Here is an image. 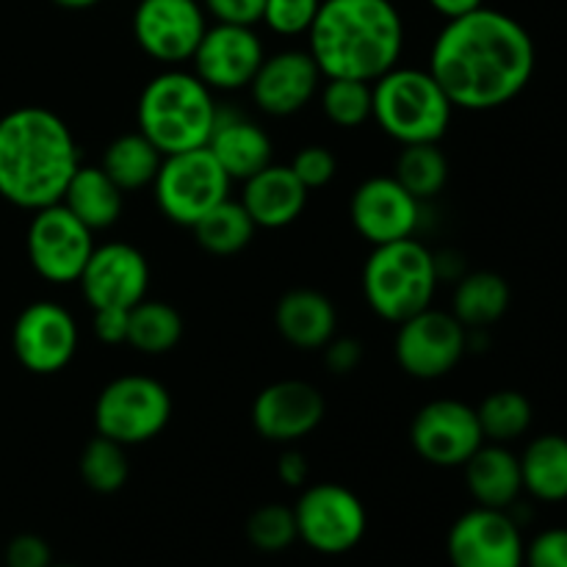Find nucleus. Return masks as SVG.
I'll use <instances>...</instances> for the list:
<instances>
[{
    "label": "nucleus",
    "instance_id": "13",
    "mask_svg": "<svg viewBox=\"0 0 567 567\" xmlns=\"http://www.w3.org/2000/svg\"><path fill=\"white\" fill-rule=\"evenodd\" d=\"M452 567H524L526 543L509 509L474 507L449 529Z\"/></svg>",
    "mask_w": 567,
    "mask_h": 567
},
{
    "label": "nucleus",
    "instance_id": "11",
    "mask_svg": "<svg viewBox=\"0 0 567 567\" xmlns=\"http://www.w3.org/2000/svg\"><path fill=\"white\" fill-rule=\"evenodd\" d=\"M396 327L393 352L404 374L415 380H441L468 352V327L460 324L452 310L426 308Z\"/></svg>",
    "mask_w": 567,
    "mask_h": 567
},
{
    "label": "nucleus",
    "instance_id": "46",
    "mask_svg": "<svg viewBox=\"0 0 567 567\" xmlns=\"http://www.w3.org/2000/svg\"><path fill=\"white\" fill-rule=\"evenodd\" d=\"M50 567H75V565H50Z\"/></svg>",
    "mask_w": 567,
    "mask_h": 567
},
{
    "label": "nucleus",
    "instance_id": "17",
    "mask_svg": "<svg viewBox=\"0 0 567 567\" xmlns=\"http://www.w3.org/2000/svg\"><path fill=\"white\" fill-rule=\"evenodd\" d=\"M421 199H415L393 175L369 177L360 183L349 203V216L360 238L380 244L413 238L421 227Z\"/></svg>",
    "mask_w": 567,
    "mask_h": 567
},
{
    "label": "nucleus",
    "instance_id": "44",
    "mask_svg": "<svg viewBox=\"0 0 567 567\" xmlns=\"http://www.w3.org/2000/svg\"><path fill=\"white\" fill-rule=\"evenodd\" d=\"M432 6V11H437L446 20H457V17L471 14V11L482 9L485 0H426Z\"/></svg>",
    "mask_w": 567,
    "mask_h": 567
},
{
    "label": "nucleus",
    "instance_id": "43",
    "mask_svg": "<svg viewBox=\"0 0 567 567\" xmlns=\"http://www.w3.org/2000/svg\"><path fill=\"white\" fill-rule=\"evenodd\" d=\"M308 457H305L302 452H297V449H288V452H282L280 460H277V476H280V482H286L288 487H302L305 482H308Z\"/></svg>",
    "mask_w": 567,
    "mask_h": 567
},
{
    "label": "nucleus",
    "instance_id": "21",
    "mask_svg": "<svg viewBox=\"0 0 567 567\" xmlns=\"http://www.w3.org/2000/svg\"><path fill=\"white\" fill-rule=\"evenodd\" d=\"M308 188L299 183L291 166L269 164L266 169L255 172L244 181L241 205L247 208L255 227L264 230H280L293 225L308 205Z\"/></svg>",
    "mask_w": 567,
    "mask_h": 567
},
{
    "label": "nucleus",
    "instance_id": "3",
    "mask_svg": "<svg viewBox=\"0 0 567 567\" xmlns=\"http://www.w3.org/2000/svg\"><path fill=\"white\" fill-rule=\"evenodd\" d=\"M404 22L391 0H321L308 53L324 78L374 83L399 64Z\"/></svg>",
    "mask_w": 567,
    "mask_h": 567
},
{
    "label": "nucleus",
    "instance_id": "26",
    "mask_svg": "<svg viewBox=\"0 0 567 567\" xmlns=\"http://www.w3.org/2000/svg\"><path fill=\"white\" fill-rule=\"evenodd\" d=\"M524 491L543 504L567 502V437L540 435L520 454Z\"/></svg>",
    "mask_w": 567,
    "mask_h": 567
},
{
    "label": "nucleus",
    "instance_id": "41",
    "mask_svg": "<svg viewBox=\"0 0 567 567\" xmlns=\"http://www.w3.org/2000/svg\"><path fill=\"white\" fill-rule=\"evenodd\" d=\"M321 352H324V365L336 377L352 374L363 363V343L354 338H332Z\"/></svg>",
    "mask_w": 567,
    "mask_h": 567
},
{
    "label": "nucleus",
    "instance_id": "31",
    "mask_svg": "<svg viewBox=\"0 0 567 567\" xmlns=\"http://www.w3.org/2000/svg\"><path fill=\"white\" fill-rule=\"evenodd\" d=\"M399 183L413 194L415 199L426 203V199L437 197L449 181V158L437 142L430 144H404L402 153L396 158V172H393Z\"/></svg>",
    "mask_w": 567,
    "mask_h": 567
},
{
    "label": "nucleus",
    "instance_id": "15",
    "mask_svg": "<svg viewBox=\"0 0 567 567\" xmlns=\"http://www.w3.org/2000/svg\"><path fill=\"white\" fill-rule=\"evenodd\" d=\"M205 28L199 0H138L133 11V37L150 59L161 64L192 61Z\"/></svg>",
    "mask_w": 567,
    "mask_h": 567
},
{
    "label": "nucleus",
    "instance_id": "10",
    "mask_svg": "<svg viewBox=\"0 0 567 567\" xmlns=\"http://www.w3.org/2000/svg\"><path fill=\"white\" fill-rule=\"evenodd\" d=\"M25 249L31 269L42 280L66 286L81 280L94 252V233L83 225L64 203L33 210L25 233Z\"/></svg>",
    "mask_w": 567,
    "mask_h": 567
},
{
    "label": "nucleus",
    "instance_id": "28",
    "mask_svg": "<svg viewBox=\"0 0 567 567\" xmlns=\"http://www.w3.org/2000/svg\"><path fill=\"white\" fill-rule=\"evenodd\" d=\"M164 155L158 153L153 142L142 133H122L105 147L103 169L122 192H138V188L153 186L155 175L161 169Z\"/></svg>",
    "mask_w": 567,
    "mask_h": 567
},
{
    "label": "nucleus",
    "instance_id": "9",
    "mask_svg": "<svg viewBox=\"0 0 567 567\" xmlns=\"http://www.w3.org/2000/svg\"><path fill=\"white\" fill-rule=\"evenodd\" d=\"M299 540L316 554L341 557L360 546L369 529V515L363 502L349 487L336 482L305 487L293 504Z\"/></svg>",
    "mask_w": 567,
    "mask_h": 567
},
{
    "label": "nucleus",
    "instance_id": "6",
    "mask_svg": "<svg viewBox=\"0 0 567 567\" xmlns=\"http://www.w3.org/2000/svg\"><path fill=\"white\" fill-rule=\"evenodd\" d=\"M435 252L415 238L380 244L363 266V297L382 321L402 324L410 316L432 308L437 293Z\"/></svg>",
    "mask_w": 567,
    "mask_h": 567
},
{
    "label": "nucleus",
    "instance_id": "20",
    "mask_svg": "<svg viewBox=\"0 0 567 567\" xmlns=\"http://www.w3.org/2000/svg\"><path fill=\"white\" fill-rule=\"evenodd\" d=\"M321 78L324 75L308 50H280L266 55L249 92L264 114L293 116L319 94Z\"/></svg>",
    "mask_w": 567,
    "mask_h": 567
},
{
    "label": "nucleus",
    "instance_id": "35",
    "mask_svg": "<svg viewBox=\"0 0 567 567\" xmlns=\"http://www.w3.org/2000/svg\"><path fill=\"white\" fill-rule=\"evenodd\" d=\"M247 540L264 554H280L299 540L293 507L264 504L247 520Z\"/></svg>",
    "mask_w": 567,
    "mask_h": 567
},
{
    "label": "nucleus",
    "instance_id": "34",
    "mask_svg": "<svg viewBox=\"0 0 567 567\" xmlns=\"http://www.w3.org/2000/svg\"><path fill=\"white\" fill-rule=\"evenodd\" d=\"M321 111L338 127H360L371 120V83L354 78H327L321 86Z\"/></svg>",
    "mask_w": 567,
    "mask_h": 567
},
{
    "label": "nucleus",
    "instance_id": "36",
    "mask_svg": "<svg viewBox=\"0 0 567 567\" xmlns=\"http://www.w3.org/2000/svg\"><path fill=\"white\" fill-rule=\"evenodd\" d=\"M321 0H266L264 20L277 37H302L310 31Z\"/></svg>",
    "mask_w": 567,
    "mask_h": 567
},
{
    "label": "nucleus",
    "instance_id": "39",
    "mask_svg": "<svg viewBox=\"0 0 567 567\" xmlns=\"http://www.w3.org/2000/svg\"><path fill=\"white\" fill-rule=\"evenodd\" d=\"M53 565V551L48 540L39 535H17L6 546L3 567H50Z\"/></svg>",
    "mask_w": 567,
    "mask_h": 567
},
{
    "label": "nucleus",
    "instance_id": "7",
    "mask_svg": "<svg viewBox=\"0 0 567 567\" xmlns=\"http://www.w3.org/2000/svg\"><path fill=\"white\" fill-rule=\"evenodd\" d=\"M172 421V396L158 380L125 374L111 380L94 402V430L122 446L155 441Z\"/></svg>",
    "mask_w": 567,
    "mask_h": 567
},
{
    "label": "nucleus",
    "instance_id": "33",
    "mask_svg": "<svg viewBox=\"0 0 567 567\" xmlns=\"http://www.w3.org/2000/svg\"><path fill=\"white\" fill-rule=\"evenodd\" d=\"M78 471H81V480L89 491L111 496V493L122 491L127 485V476H131L127 446L103 435L92 437L83 446L81 460H78Z\"/></svg>",
    "mask_w": 567,
    "mask_h": 567
},
{
    "label": "nucleus",
    "instance_id": "37",
    "mask_svg": "<svg viewBox=\"0 0 567 567\" xmlns=\"http://www.w3.org/2000/svg\"><path fill=\"white\" fill-rule=\"evenodd\" d=\"M288 166H291V172L299 177V183H302L308 192L324 188L327 183H332V177H336L338 172L336 155H332V150L321 147V144H308V147H302L293 155Z\"/></svg>",
    "mask_w": 567,
    "mask_h": 567
},
{
    "label": "nucleus",
    "instance_id": "32",
    "mask_svg": "<svg viewBox=\"0 0 567 567\" xmlns=\"http://www.w3.org/2000/svg\"><path fill=\"white\" fill-rule=\"evenodd\" d=\"M476 419H480L482 435L487 443H513L529 432L535 410L532 402L520 391H493L482 399L476 408Z\"/></svg>",
    "mask_w": 567,
    "mask_h": 567
},
{
    "label": "nucleus",
    "instance_id": "45",
    "mask_svg": "<svg viewBox=\"0 0 567 567\" xmlns=\"http://www.w3.org/2000/svg\"><path fill=\"white\" fill-rule=\"evenodd\" d=\"M55 6H61V9H70V11H83V9H92V6H97L100 0H53Z\"/></svg>",
    "mask_w": 567,
    "mask_h": 567
},
{
    "label": "nucleus",
    "instance_id": "8",
    "mask_svg": "<svg viewBox=\"0 0 567 567\" xmlns=\"http://www.w3.org/2000/svg\"><path fill=\"white\" fill-rule=\"evenodd\" d=\"M230 175L208 147L164 155L155 175V203L161 214L181 227H194L230 194Z\"/></svg>",
    "mask_w": 567,
    "mask_h": 567
},
{
    "label": "nucleus",
    "instance_id": "1",
    "mask_svg": "<svg viewBox=\"0 0 567 567\" xmlns=\"http://www.w3.org/2000/svg\"><path fill=\"white\" fill-rule=\"evenodd\" d=\"M535 39L515 17L496 9L446 20L426 70L435 75L454 109L493 111L513 103L535 75Z\"/></svg>",
    "mask_w": 567,
    "mask_h": 567
},
{
    "label": "nucleus",
    "instance_id": "12",
    "mask_svg": "<svg viewBox=\"0 0 567 567\" xmlns=\"http://www.w3.org/2000/svg\"><path fill=\"white\" fill-rule=\"evenodd\" d=\"M17 363L37 377L64 371L78 352L75 316L53 299L25 305L11 327Z\"/></svg>",
    "mask_w": 567,
    "mask_h": 567
},
{
    "label": "nucleus",
    "instance_id": "4",
    "mask_svg": "<svg viewBox=\"0 0 567 567\" xmlns=\"http://www.w3.org/2000/svg\"><path fill=\"white\" fill-rule=\"evenodd\" d=\"M219 116L214 92L194 72L166 70L150 78L136 109L138 133L158 147L161 155L208 147Z\"/></svg>",
    "mask_w": 567,
    "mask_h": 567
},
{
    "label": "nucleus",
    "instance_id": "40",
    "mask_svg": "<svg viewBox=\"0 0 567 567\" xmlns=\"http://www.w3.org/2000/svg\"><path fill=\"white\" fill-rule=\"evenodd\" d=\"M266 0H203V9L216 22H230V25L255 28L264 20Z\"/></svg>",
    "mask_w": 567,
    "mask_h": 567
},
{
    "label": "nucleus",
    "instance_id": "14",
    "mask_svg": "<svg viewBox=\"0 0 567 567\" xmlns=\"http://www.w3.org/2000/svg\"><path fill=\"white\" fill-rule=\"evenodd\" d=\"M410 443L424 463L437 468H463L485 443L476 408L457 399H435L415 413Z\"/></svg>",
    "mask_w": 567,
    "mask_h": 567
},
{
    "label": "nucleus",
    "instance_id": "42",
    "mask_svg": "<svg viewBox=\"0 0 567 567\" xmlns=\"http://www.w3.org/2000/svg\"><path fill=\"white\" fill-rule=\"evenodd\" d=\"M92 330L97 336V341L111 343V347H120V343H127V316L131 310L125 308H100L92 310Z\"/></svg>",
    "mask_w": 567,
    "mask_h": 567
},
{
    "label": "nucleus",
    "instance_id": "23",
    "mask_svg": "<svg viewBox=\"0 0 567 567\" xmlns=\"http://www.w3.org/2000/svg\"><path fill=\"white\" fill-rule=\"evenodd\" d=\"M208 150L219 161L221 169L230 175V181H247L271 164L269 133L247 114H236V111L219 109Z\"/></svg>",
    "mask_w": 567,
    "mask_h": 567
},
{
    "label": "nucleus",
    "instance_id": "16",
    "mask_svg": "<svg viewBox=\"0 0 567 567\" xmlns=\"http://www.w3.org/2000/svg\"><path fill=\"white\" fill-rule=\"evenodd\" d=\"M264 59L266 50L255 28L216 22V25L205 28L192 55V64L194 75L210 92H238V89H249Z\"/></svg>",
    "mask_w": 567,
    "mask_h": 567
},
{
    "label": "nucleus",
    "instance_id": "5",
    "mask_svg": "<svg viewBox=\"0 0 567 567\" xmlns=\"http://www.w3.org/2000/svg\"><path fill=\"white\" fill-rule=\"evenodd\" d=\"M454 105L430 70L393 66L371 83V116L385 136L404 144L441 142Z\"/></svg>",
    "mask_w": 567,
    "mask_h": 567
},
{
    "label": "nucleus",
    "instance_id": "18",
    "mask_svg": "<svg viewBox=\"0 0 567 567\" xmlns=\"http://www.w3.org/2000/svg\"><path fill=\"white\" fill-rule=\"evenodd\" d=\"M81 291L89 308H125L131 310L147 299L150 264L136 247L122 241L94 247L86 269L81 275Z\"/></svg>",
    "mask_w": 567,
    "mask_h": 567
},
{
    "label": "nucleus",
    "instance_id": "2",
    "mask_svg": "<svg viewBox=\"0 0 567 567\" xmlns=\"http://www.w3.org/2000/svg\"><path fill=\"white\" fill-rule=\"evenodd\" d=\"M81 166L70 125L42 105H20L0 116V197L22 210L61 203Z\"/></svg>",
    "mask_w": 567,
    "mask_h": 567
},
{
    "label": "nucleus",
    "instance_id": "25",
    "mask_svg": "<svg viewBox=\"0 0 567 567\" xmlns=\"http://www.w3.org/2000/svg\"><path fill=\"white\" fill-rule=\"evenodd\" d=\"M61 203L72 210V216L83 221L92 233L109 230L120 221L125 208V192L105 175L103 166H78Z\"/></svg>",
    "mask_w": 567,
    "mask_h": 567
},
{
    "label": "nucleus",
    "instance_id": "24",
    "mask_svg": "<svg viewBox=\"0 0 567 567\" xmlns=\"http://www.w3.org/2000/svg\"><path fill=\"white\" fill-rule=\"evenodd\" d=\"M465 468V485L474 496L476 507L509 509L524 493V480H520V460L518 454L509 452L504 443H482L471 454Z\"/></svg>",
    "mask_w": 567,
    "mask_h": 567
},
{
    "label": "nucleus",
    "instance_id": "27",
    "mask_svg": "<svg viewBox=\"0 0 567 567\" xmlns=\"http://www.w3.org/2000/svg\"><path fill=\"white\" fill-rule=\"evenodd\" d=\"M509 282L496 271H468L457 280L452 313L468 330H487L509 310Z\"/></svg>",
    "mask_w": 567,
    "mask_h": 567
},
{
    "label": "nucleus",
    "instance_id": "38",
    "mask_svg": "<svg viewBox=\"0 0 567 567\" xmlns=\"http://www.w3.org/2000/svg\"><path fill=\"white\" fill-rule=\"evenodd\" d=\"M524 567H567V529H546L526 546Z\"/></svg>",
    "mask_w": 567,
    "mask_h": 567
},
{
    "label": "nucleus",
    "instance_id": "19",
    "mask_svg": "<svg viewBox=\"0 0 567 567\" xmlns=\"http://www.w3.org/2000/svg\"><path fill=\"white\" fill-rule=\"evenodd\" d=\"M327 402L316 385L305 380H280L266 385L252 402V426L271 443H297L319 430Z\"/></svg>",
    "mask_w": 567,
    "mask_h": 567
},
{
    "label": "nucleus",
    "instance_id": "22",
    "mask_svg": "<svg viewBox=\"0 0 567 567\" xmlns=\"http://www.w3.org/2000/svg\"><path fill=\"white\" fill-rule=\"evenodd\" d=\"M275 327L293 349L316 352L336 338L338 310L332 299L316 288H291L277 299Z\"/></svg>",
    "mask_w": 567,
    "mask_h": 567
},
{
    "label": "nucleus",
    "instance_id": "30",
    "mask_svg": "<svg viewBox=\"0 0 567 567\" xmlns=\"http://www.w3.org/2000/svg\"><path fill=\"white\" fill-rule=\"evenodd\" d=\"M192 230L205 252L227 258V255H238L241 249H247L258 227L249 219L247 208H244L241 203H233V199L227 197L225 203L210 208Z\"/></svg>",
    "mask_w": 567,
    "mask_h": 567
},
{
    "label": "nucleus",
    "instance_id": "29",
    "mask_svg": "<svg viewBox=\"0 0 567 567\" xmlns=\"http://www.w3.org/2000/svg\"><path fill=\"white\" fill-rule=\"evenodd\" d=\"M183 338V319L169 302L161 299H142L133 305L127 316V343L136 352L158 358L172 352Z\"/></svg>",
    "mask_w": 567,
    "mask_h": 567
}]
</instances>
